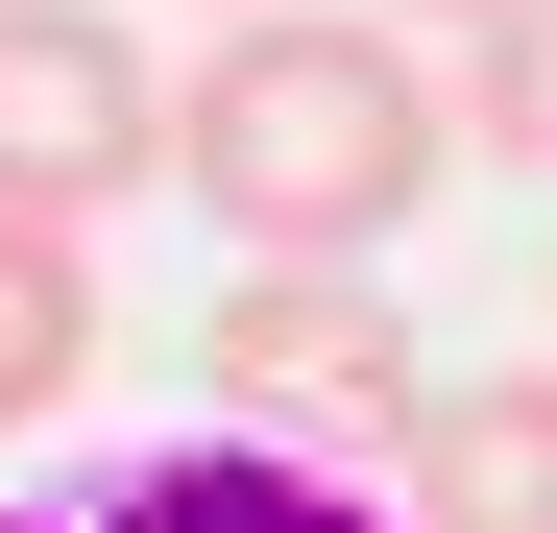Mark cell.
I'll return each instance as SVG.
<instances>
[{
	"label": "cell",
	"mask_w": 557,
	"mask_h": 533,
	"mask_svg": "<svg viewBox=\"0 0 557 533\" xmlns=\"http://www.w3.org/2000/svg\"><path fill=\"white\" fill-rule=\"evenodd\" d=\"M170 170L243 266H363L436 219L460 170V49L388 25V0H243V25L170 73Z\"/></svg>",
	"instance_id": "1"
},
{
	"label": "cell",
	"mask_w": 557,
	"mask_h": 533,
	"mask_svg": "<svg viewBox=\"0 0 557 533\" xmlns=\"http://www.w3.org/2000/svg\"><path fill=\"white\" fill-rule=\"evenodd\" d=\"M195 364H219V412H243V436H292V461H363V485H388V461H412V412H436L412 315L363 292V266H243V292L195 315Z\"/></svg>",
	"instance_id": "2"
},
{
	"label": "cell",
	"mask_w": 557,
	"mask_h": 533,
	"mask_svg": "<svg viewBox=\"0 0 557 533\" xmlns=\"http://www.w3.org/2000/svg\"><path fill=\"white\" fill-rule=\"evenodd\" d=\"M170 170V49L122 0H0V219H98Z\"/></svg>",
	"instance_id": "3"
},
{
	"label": "cell",
	"mask_w": 557,
	"mask_h": 533,
	"mask_svg": "<svg viewBox=\"0 0 557 533\" xmlns=\"http://www.w3.org/2000/svg\"><path fill=\"white\" fill-rule=\"evenodd\" d=\"M0 533H412V509L363 485V461H292V436L195 412V436H146V461L49 485V509H0Z\"/></svg>",
	"instance_id": "4"
},
{
	"label": "cell",
	"mask_w": 557,
	"mask_h": 533,
	"mask_svg": "<svg viewBox=\"0 0 557 533\" xmlns=\"http://www.w3.org/2000/svg\"><path fill=\"white\" fill-rule=\"evenodd\" d=\"M412 533H557V364H460L412 412V461H388Z\"/></svg>",
	"instance_id": "5"
},
{
	"label": "cell",
	"mask_w": 557,
	"mask_h": 533,
	"mask_svg": "<svg viewBox=\"0 0 557 533\" xmlns=\"http://www.w3.org/2000/svg\"><path fill=\"white\" fill-rule=\"evenodd\" d=\"M98 388V219H0V436Z\"/></svg>",
	"instance_id": "6"
},
{
	"label": "cell",
	"mask_w": 557,
	"mask_h": 533,
	"mask_svg": "<svg viewBox=\"0 0 557 533\" xmlns=\"http://www.w3.org/2000/svg\"><path fill=\"white\" fill-rule=\"evenodd\" d=\"M460 146H557V0L460 49Z\"/></svg>",
	"instance_id": "7"
},
{
	"label": "cell",
	"mask_w": 557,
	"mask_h": 533,
	"mask_svg": "<svg viewBox=\"0 0 557 533\" xmlns=\"http://www.w3.org/2000/svg\"><path fill=\"white\" fill-rule=\"evenodd\" d=\"M388 25H436V49H485V25H533V0H388Z\"/></svg>",
	"instance_id": "8"
},
{
	"label": "cell",
	"mask_w": 557,
	"mask_h": 533,
	"mask_svg": "<svg viewBox=\"0 0 557 533\" xmlns=\"http://www.w3.org/2000/svg\"><path fill=\"white\" fill-rule=\"evenodd\" d=\"M219 25H243V0H219Z\"/></svg>",
	"instance_id": "9"
}]
</instances>
